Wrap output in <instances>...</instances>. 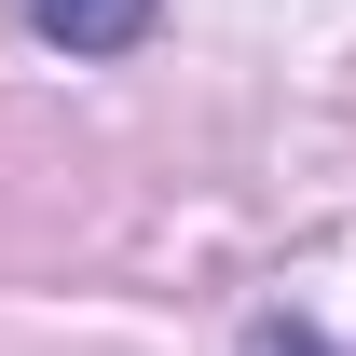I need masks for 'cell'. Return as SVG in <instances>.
<instances>
[{
    "mask_svg": "<svg viewBox=\"0 0 356 356\" xmlns=\"http://www.w3.org/2000/svg\"><path fill=\"white\" fill-rule=\"evenodd\" d=\"M151 14H165V0H28V28H42V42H69V55H124V42H151Z\"/></svg>",
    "mask_w": 356,
    "mask_h": 356,
    "instance_id": "6da1fadb",
    "label": "cell"
},
{
    "mask_svg": "<svg viewBox=\"0 0 356 356\" xmlns=\"http://www.w3.org/2000/svg\"><path fill=\"white\" fill-rule=\"evenodd\" d=\"M274 356H329V343H315V329H274Z\"/></svg>",
    "mask_w": 356,
    "mask_h": 356,
    "instance_id": "7a4b0ae2",
    "label": "cell"
}]
</instances>
